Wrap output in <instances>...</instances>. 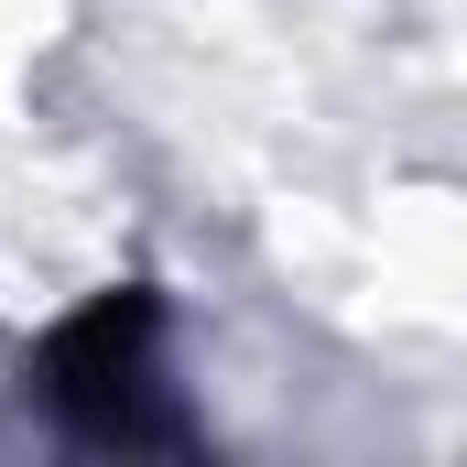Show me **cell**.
<instances>
[{
  "instance_id": "obj_1",
  "label": "cell",
  "mask_w": 467,
  "mask_h": 467,
  "mask_svg": "<svg viewBox=\"0 0 467 467\" xmlns=\"http://www.w3.org/2000/svg\"><path fill=\"white\" fill-rule=\"evenodd\" d=\"M22 391L77 446H119V457L185 446V391H174V337H163L152 283H109L77 316H55L33 337V358H22Z\"/></svg>"
}]
</instances>
